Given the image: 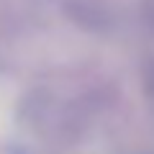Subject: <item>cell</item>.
Listing matches in <instances>:
<instances>
[{
	"label": "cell",
	"instance_id": "obj_1",
	"mask_svg": "<svg viewBox=\"0 0 154 154\" xmlns=\"http://www.w3.org/2000/svg\"><path fill=\"white\" fill-rule=\"evenodd\" d=\"M144 13H146L149 23L154 26V0H144Z\"/></svg>",
	"mask_w": 154,
	"mask_h": 154
}]
</instances>
